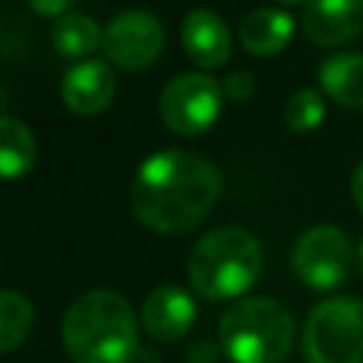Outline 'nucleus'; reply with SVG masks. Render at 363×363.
<instances>
[{
    "label": "nucleus",
    "mask_w": 363,
    "mask_h": 363,
    "mask_svg": "<svg viewBox=\"0 0 363 363\" xmlns=\"http://www.w3.org/2000/svg\"><path fill=\"white\" fill-rule=\"evenodd\" d=\"M221 196V173L190 150H162L145 159L130 184L136 218L164 235L199 227Z\"/></svg>",
    "instance_id": "obj_1"
},
{
    "label": "nucleus",
    "mask_w": 363,
    "mask_h": 363,
    "mask_svg": "<svg viewBox=\"0 0 363 363\" xmlns=\"http://www.w3.org/2000/svg\"><path fill=\"white\" fill-rule=\"evenodd\" d=\"M62 346L74 363H130L139 349L136 315L119 292L88 289L62 315Z\"/></svg>",
    "instance_id": "obj_2"
},
{
    "label": "nucleus",
    "mask_w": 363,
    "mask_h": 363,
    "mask_svg": "<svg viewBox=\"0 0 363 363\" xmlns=\"http://www.w3.org/2000/svg\"><path fill=\"white\" fill-rule=\"evenodd\" d=\"M261 269V244L241 227H218L196 241L187 261V281L204 301H230L252 289Z\"/></svg>",
    "instance_id": "obj_3"
},
{
    "label": "nucleus",
    "mask_w": 363,
    "mask_h": 363,
    "mask_svg": "<svg viewBox=\"0 0 363 363\" xmlns=\"http://www.w3.org/2000/svg\"><path fill=\"white\" fill-rule=\"evenodd\" d=\"M292 340V315L264 295L233 303L218 320V346L233 363H281Z\"/></svg>",
    "instance_id": "obj_4"
},
{
    "label": "nucleus",
    "mask_w": 363,
    "mask_h": 363,
    "mask_svg": "<svg viewBox=\"0 0 363 363\" xmlns=\"http://www.w3.org/2000/svg\"><path fill=\"white\" fill-rule=\"evenodd\" d=\"M306 363H363V298L318 303L301 337Z\"/></svg>",
    "instance_id": "obj_5"
},
{
    "label": "nucleus",
    "mask_w": 363,
    "mask_h": 363,
    "mask_svg": "<svg viewBox=\"0 0 363 363\" xmlns=\"http://www.w3.org/2000/svg\"><path fill=\"white\" fill-rule=\"evenodd\" d=\"M221 102L224 91L210 74L187 71L164 85L159 96V116L179 136H199L218 122Z\"/></svg>",
    "instance_id": "obj_6"
},
{
    "label": "nucleus",
    "mask_w": 363,
    "mask_h": 363,
    "mask_svg": "<svg viewBox=\"0 0 363 363\" xmlns=\"http://www.w3.org/2000/svg\"><path fill=\"white\" fill-rule=\"evenodd\" d=\"M354 264L352 244L343 230L332 224L309 227L292 250V269L301 284L312 289H335L340 286Z\"/></svg>",
    "instance_id": "obj_7"
},
{
    "label": "nucleus",
    "mask_w": 363,
    "mask_h": 363,
    "mask_svg": "<svg viewBox=\"0 0 363 363\" xmlns=\"http://www.w3.org/2000/svg\"><path fill=\"white\" fill-rule=\"evenodd\" d=\"M164 48V28L162 23L142 9L119 11L105 28H102V51L108 62L139 71L153 65L162 57Z\"/></svg>",
    "instance_id": "obj_8"
},
{
    "label": "nucleus",
    "mask_w": 363,
    "mask_h": 363,
    "mask_svg": "<svg viewBox=\"0 0 363 363\" xmlns=\"http://www.w3.org/2000/svg\"><path fill=\"white\" fill-rule=\"evenodd\" d=\"M139 320H142V329L153 340L173 343V340H182L193 329L196 303L187 289H182L176 284H162L145 298Z\"/></svg>",
    "instance_id": "obj_9"
},
{
    "label": "nucleus",
    "mask_w": 363,
    "mask_h": 363,
    "mask_svg": "<svg viewBox=\"0 0 363 363\" xmlns=\"http://www.w3.org/2000/svg\"><path fill=\"white\" fill-rule=\"evenodd\" d=\"M301 28L315 45H343L363 34V0H309Z\"/></svg>",
    "instance_id": "obj_10"
},
{
    "label": "nucleus",
    "mask_w": 363,
    "mask_h": 363,
    "mask_svg": "<svg viewBox=\"0 0 363 363\" xmlns=\"http://www.w3.org/2000/svg\"><path fill=\"white\" fill-rule=\"evenodd\" d=\"M116 94V77L108 62L82 60L65 71L60 82L62 105L77 116H96L102 113Z\"/></svg>",
    "instance_id": "obj_11"
},
{
    "label": "nucleus",
    "mask_w": 363,
    "mask_h": 363,
    "mask_svg": "<svg viewBox=\"0 0 363 363\" xmlns=\"http://www.w3.org/2000/svg\"><path fill=\"white\" fill-rule=\"evenodd\" d=\"M182 45L199 68L210 71V68H221L230 60L233 34L216 11L193 9L182 20Z\"/></svg>",
    "instance_id": "obj_12"
},
{
    "label": "nucleus",
    "mask_w": 363,
    "mask_h": 363,
    "mask_svg": "<svg viewBox=\"0 0 363 363\" xmlns=\"http://www.w3.org/2000/svg\"><path fill=\"white\" fill-rule=\"evenodd\" d=\"M295 34V23L281 9H252L238 23L241 45L255 57H275L281 54Z\"/></svg>",
    "instance_id": "obj_13"
},
{
    "label": "nucleus",
    "mask_w": 363,
    "mask_h": 363,
    "mask_svg": "<svg viewBox=\"0 0 363 363\" xmlns=\"http://www.w3.org/2000/svg\"><path fill=\"white\" fill-rule=\"evenodd\" d=\"M320 91L340 108L363 111V54H335L318 68Z\"/></svg>",
    "instance_id": "obj_14"
},
{
    "label": "nucleus",
    "mask_w": 363,
    "mask_h": 363,
    "mask_svg": "<svg viewBox=\"0 0 363 363\" xmlns=\"http://www.w3.org/2000/svg\"><path fill=\"white\" fill-rule=\"evenodd\" d=\"M37 162V139L26 122L0 116V179H23Z\"/></svg>",
    "instance_id": "obj_15"
},
{
    "label": "nucleus",
    "mask_w": 363,
    "mask_h": 363,
    "mask_svg": "<svg viewBox=\"0 0 363 363\" xmlns=\"http://www.w3.org/2000/svg\"><path fill=\"white\" fill-rule=\"evenodd\" d=\"M51 45L57 48L60 57L79 60L82 62L85 57H91L102 45V28L88 14L68 11V14H62L54 23V28H51Z\"/></svg>",
    "instance_id": "obj_16"
},
{
    "label": "nucleus",
    "mask_w": 363,
    "mask_h": 363,
    "mask_svg": "<svg viewBox=\"0 0 363 363\" xmlns=\"http://www.w3.org/2000/svg\"><path fill=\"white\" fill-rule=\"evenodd\" d=\"M34 329V306L17 289H0V354L17 349Z\"/></svg>",
    "instance_id": "obj_17"
},
{
    "label": "nucleus",
    "mask_w": 363,
    "mask_h": 363,
    "mask_svg": "<svg viewBox=\"0 0 363 363\" xmlns=\"http://www.w3.org/2000/svg\"><path fill=\"white\" fill-rule=\"evenodd\" d=\"M326 116L323 96L315 88H301L284 102V125L292 133H309L315 130Z\"/></svg>",
    "instance_id": "obj_18"
},
{
    "label": "nucleus",
    "mask_w": 363,
    "mask_h": 363,
    "mask_svg": "<svg viewBox=\"0 0 363 363\" xmlns=\"http://www.w3.org/2000/svg\"><path fill=\"white\" fill-rule=\"evenodd\" d=\"M221 91H224V96H227L230 102H247V99L255 94V79H252V74H247V71H235V74H230V77L224 79Z\"/></svg>",
    "instance_id": "obj_19"
},
{
    "label": "nucleus",
    "mask_w": 363,
    "mask_h": 363,
    "mask_svg": "<svg viewBox=\"0 0 363 363\" xmlns=\"http://www.w3.org/2000/svg\"><path fill=\"white\" fill-rule=\"evenodd\" d=\"M40 17H62V14H68L71 9H74V3L77 0H26Z\"/></svg>",
    "instance_id": "obj_20"
},
{
    "label": "nucleus",
    "mask_w": 363,
    "mask_h": 363,
    "mask_svg": "<svg viewBox=\"0 0 363 363\" xmlns=\"http://www.w3.org/2000/svg\"><path fill=\"white\" fill-rule=\"evenodd\" d=\"M221 349V346H218ZM218 349L210 340H199L187 349V363H213L218 357Z\"/></svg>",
    "instance_id": "obj_21"
},
{
    "label": "nucleus",
    "mask_w": 363,
    "mask_h": 363,
    "mask_svg": "<svg viewBox=\"0 0 363 363\" xmlns=\"http://www.w3.org/2000/svg\"><path fill=\"white\" fill-rule=\"evenodd\" d=\"M349 187H352V199H354V204H357V210H360V216H363V162L352 170Z\"/></svg>",
    "instance_id": "obj_22"
},
{
    "label": "nucleus",
    "mask_w": 363,
    "mask_h": 363,
    "mask_svg": "<svg viewBox=\"0 0 363 363\" xmlns=\"http://www.w3.org/2000/svg\"><path fill=\"white\" fill-rule=\"evenodd\" d=\"M354 269L363 275V238H360V244H357V250H354Z\"/></svg>",
    "instance_id": "obj_23"
},
{
    "label": "nucleus",
    "mask_w": 363,
    "mask_h": 363,
    "mask_svg": "<svg viewBox=\"0 0 363 363\" xmlns=\"http://www.w3.org/2000/svg\"><path fill=\"white\" fill-rule=\"evenodd\" d=\"M281 6H303V3H309V0H278Z\"/></svg>",
    "instance_id": "obj_24"
}]
</instances>
